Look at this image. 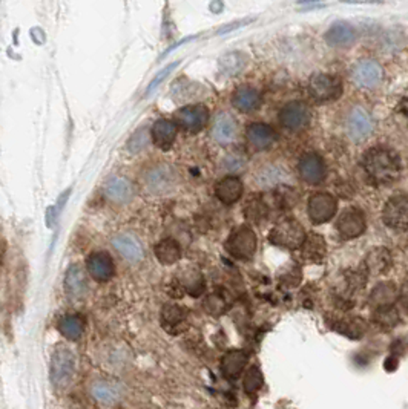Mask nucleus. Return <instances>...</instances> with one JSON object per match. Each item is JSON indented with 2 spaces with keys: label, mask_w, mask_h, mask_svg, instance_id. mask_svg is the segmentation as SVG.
<instances>
[{
  "label": "nucleus",
  "mask_w": 408,
  "mask_h": 409,
  "mask_svg": "<svg viewBox=\"0 0 408 409\" xmlns=\"http://www.w3.org/2000/svg\"><path fill=\"white\" fill-rule=\"evenodd\" d=\"M382 221L393 230H408V195H394L385 202Z\"/></svg>",
  "instance_id": "obj_7"
},
{
  "label": "nucleus",
  "mask_w": 408,
  "mask_h": 409,
  "mask_svg": "<svg viewBox=\"0 0 408 409\" xmlns=\"http://www.w3.org/2000/svg\"><path fill=\"white\" fill-rule=\"evenodd\" d=\"M298 172L299 176L312 186L321 182L325 176V165L319 155L309 152L304 154L298 162Z\"/></svg>",
  "instance_id": "obj_12"
},
{
  "label": "nucleus",
  "mask_w": 408,
  "mask_h": 409,
  "mask_svg": "<svg viewBox=\"0 0 408 409\" xmlns=\"http://www.w3.org/2000/svg\"><path fill=\"white\" fill-rule=\"evenodd\" d=\"M215 195L224 204H234L243 195V182L238 176H224L215 187Z\"/></svg>",
  "instance_id": "obj_20"
},
{
  "label": "nucleus",
  "mask_w": 408,
  "mask_h": 409,
  "mask_svg": "<svg viewBox=\"0 0 408 409\" xmlns=\"http://www.w3.org/2000/svg\"><path fill=\"white\" fill-rule=\"evenodd\" d=\"M305 238H307V235H305L304 227L296 220H292V218L278 222L269 233V241L272 244L287 250L301 249Z\"/></svg>",
  "instance_id": "obj_2"
},
{
  "label": "nucleus",
  "mask_w": 408,
  "mask_h": 409,
  "mask_svg": "<svg viewBox=\"0 0 408 409\" xmlns=\"http://www.w3.org/2000/svg\"><path fill=\"white\" fill-rule=\"evenodd\" d=\"M146 145H147V129L141 127V129H139L137 132L134 134L132 138L129 140L127 147L132 154H137V152L141 151V149H145Z\"/></svg>",
  "instance_id": "obj_37"
},
{
  "label": "nucleus",
  "mask_w": 408,
  "mask_h": 409,
  "mask_svg": "<svg viewBox=\"0 0 408 409\" xmlns=\"http://www.w3.org/2000/svg\"><path fill=\"white\" fill-rule=\"evenodd\" d=\"M396 293H398L396 287H394L393 284H390V282L379 284L371 293L370 302L373 305H376V308H379V306L393 305V302L396 301Z\"/></svg>",
  "instance_id": "obj_33"
},
{
  "label": "nucleus",
  "mask_w": 408,
  "mask_h": 409,
  "mask_svg": "<svg viewBox=\"0 0 408 409\" xmlns=\"http://www.w3.org/2000/svg\"><path fill=\"white\" fill-rule=\"evenodd\" d=\"M176 65H178V61H175V63H174V65H171V66H167L165 71H161V72H160V76H157V77H155V78L152 80V83H151V86H149V90H147V94H149V92H151V91H154V90H155V87H157V86H159V85L161 83V81H163V80H165V78L167 77V74H169V72H171V71L174 70V67H175Z\"/></svg>",
  "instance_id": "obj_40"
},
{
  "label": "nucleus",
  "mask_w": 408,
  "mask_h": 409,
  "mask_svg": "<svg viewBox=\"0 0 408 409\" xmlns=\"http://www.w3.org/2000/svg\"><path fill=\"white\" fill-rule=\"evenodd\" d=\"M65 289L68 296L72 299H79L83 296V293L86 290V279L79 265H72V267L68 270L65 277Z\"/></svg>",
  "instance_id": "obj_27"
},
{
  "label": "nucleus",
  "mask_w": 408,
  "mask_h": 409,
  "mask_svg": "<svg viewBox=\"0 0 408 409\" xmlns=\"http://www.w3.org/2000/svg\"><path fill=\"white\" fill-rule=\"evenodd\" d=\"M187 320V311L180 305L166 304L161 310V325L167 333L176 334L183 330Z\"/></svg>",
  "instance_id": "obj_19"
},
{
  "label": "nucleus",
  "mask_w": 408,
  "mask_h": 409,
  "mask_svg": "<svg viewBox=\"0 0 408 409\" xmlns=\"http://www.w3.org/2000/svg\"><path fill=\"white\" fill-rule=\"evenodd\" d=\"M106 196L117 204H126L134 198L132 184L120 176H114L106 184Z\"/></svg>",
  "instance_id": "obj_21"
},
{
  "label": "nucleus",
  "mask_w": 408,
  "mask_h": 409,
  "mask_svg": "<svg viewBox=\"0 0 408 409\" xmlns=\"http://www.w3.org/2000/svg\"><path fill=\"white\" fill-rule=\"evenodd\" d=\"M398 112L402 115L404 120L407 121V125H408V98L400 100V103L398 105Z\"/></svg>",
  "instance_id": "obj_42"
},
{
  "label": "nucleus",
  "mask_w": 408,
  "mask_h": 409,
  "mask_svg": "<svg viewBox=\"0 0 408 409\" xmlns=\"http://www.w3.org/2000/svg\"><path fill=\"white\" fill-rule=\"evenodd\" d=\"M246 63H247V59L244 57L241 52H232L221 59L220 67L224 72V76H236L238 72H241L244 70Z\"/></svg>",
  "instance_id": "obj_34"
},
{
  "label": "nucleus",
  "mask_w": 408,
  "mask_h": 409,
  "mask_svg": "<svg viewBox=\"0 0 408 409\" xmlns=\"http://www.w3.org/2000/svg\"><path fill=\"white\" fill-rule=\"evenodd\" d=\"M247 362V356L244 351H229L221 360L223 374L229 379H235L240 376Z\"/></svg>",
  "instance_id": "obj_28"
},
{
  "label": "nucleus",
  "mask_w": 408,
  "mask_h": 409,
  "mask_svg": "<svg viewBox=\"0 0 408 409\" xmlns=\"http://www.w3.org/2000/svg\"><path fill=\"white\" fill-rule=\"evenodd\" d=\"M375 320L382 326H393L398 324V311L393 308V305L379 306L375 311Z\"/></svg>",
  "instance_id": "obj_35"
},
{
  "label": "nucleus",
  "mask_w": 408,
  "mask_h": 409,
  "mask_svg": "<svg viewBox=\"0 0 408 409\" xmlns=\"http://www.w3.org/2000/svg\"><path fill=\"white\" fill-rule=\"evenodd\" d=\"M226 301H224V297L218 293H214V295H210L206 302H204V306H206V311L212 313V315H220L224 310H226Z\"/></svg>",
  "instance_id": "obj_38"
},
{
  "label": "nucleus",
  "mask_w": 408,
  "mask_h": 409,
  "mask_svg": "<svg viewBox=\"0 0 408 409\" xmlns=\"http://www.w3.org/2000/svg\"><path fill=\"white\" fill-rule=\"evenodd\" d=\"M384 78V70L375 60H364L355 66L351 72L353 83L364 90H373L380 85Z\"/></svg>",
  "instance_id": "obj_9"
},
{
  "label": "nucleus",
  "mask_w": 408,
  "mask_h": 409,
  "mask_svg": "<svg viewBox=\"0 0 408 409\" xmlns=\"http://www.w3.org/2000/svg\"><path fill=\"white\" fill-rule=\"evenodd\" d=\"M325 256V241L316 233H312L305 238L304 244L301 245V258L305 262H321Z\"/></svg>",
  "instance_id": "obj_24"
},
{
  "label": "nucleus",
  "mask_w": 408,
  "mask_h": 409,
  "mask_svg": "<svg viewBox=\"0 0 408 409\" xmlns=\"http://www.w3.org/2000/svg\"><path fill=\"white\" fill-rule=\"evenodd\" d=\"M112 245L115 250L131 262H139L143 259V250L139 241L131 235H119L112 240Z\"/></svg>",
  "instance_id": "obj_23"
},
{
  "label": "nucleus",
  "mask_w": 408,
  "mask_h": 409,
  "mask_svg": "<svg viewBox=\"0 0 408 409\" xmlns=\"http://www.w3.org/2000/svg\"><path fill=\"white\" fill-rule=\"evenodd\" d=\"M91 392L95 400H99L100 403L105 405H112L121 397L120 386L110 384V381H95L91 388Z\"/></svg>",
  "instance_id": "obj_29"
},
{
  "label": "nucleus",
  "mask_w": 408,
  "mask_h": 409,
  "mask_svg": "<svg viewBox=\"0 0 408 409\" xmlns=\"http://www.w3.org/2000/svg\"><path fill=\"white\" fill-rule=\"evenodd\" d=\"M336 229L344 240H353V238L361 236L365 230V216L359 209H347L339 216Z\"/></svg>",
  "instance_id": "obj_11"
},
{
  "label": "nucleus",
  "mask_w": 408,
  "mask_h": 409,
  "mask_svg": "<svg viewBox=\"0 0 408 409\" xmlns=\"http://www.w3.org/2000/svg\"><path fill=\"white\" fill-rule=\"evenodd\" d=\"M347 131L355 141H363L373 131V123L370 115L364 107H353L349 118H347Z\"/></svg>",
  "instance_id": "obj_14"
},
{
  "label": "nucleus",
  "mask_w": 408,
  "mask_h": 409,
  "mask_svg": "<svg viewBox=\"0 0 408 409\" xmlns=\"http://www.w3.org/2000/svg\"><path fill=\"white\" fill-rule=\"evenodd\" d=\"M309 92L316 103H329L343 95V81L332 74L319 72L310 78Z\"/></svg>",
  "instance_id": "obj_3"
},
{
  "label": "nucleus",
  "mask_w": 408,
  "mask_h": 409,
  "mask_svg": "<svg viewBox=\"0 0 408 409\" xmlns=\"http://www.w3.org/2000/svg\"><path fill=\"white\" fill-rule=\"evenodd\" d=\"M391 256L385 249H376L365 258L364 267L371 275H384L391 269Z\"/></svg>",
  "instance_id": "obj_25"
},
{
  "label": "nucleus",
  "mask_w": 408,
  "mask_h": 409,
  "mask_svg": "<svg viewBox=\"0 0 408 409\" xmlns=\"http://www.w3.org/2000/svg\"><path fill=\"white\" fill-rule=\"evenodd\" d=\"M180 284L190 296H200L204 291V277L196 269H187L181 273Z\"/></svg>",
  "instance_id": "obj_32"
},
{
  "label": "nucleus",
  "mask_w": 408,
  "mask_h": 409,
  "mask_svg": "<svg viewBox=\"0 0 408 409\" xmlns=\"http://www.w3.org/2000/svg\"><path fill=\"white\" fill-rule=\"evenodd\" d=\"M76 370V357L68 348H57L51 357V381L52 385L63 390L71 384Z\"/></svg>",
  "instance_id": "obj_4"
},
{
  "label": "nucleus",
  "mask_w": 408,
  "mask_h": 409,
  "mask_svg": "<svg viewBox=\"0 0 408 409\" xmlns=\"http://www.w3.org/2000/svg\"><path fill=\"white\" fill-rule=\"evenodd\" d=\"M146 184L155 193L165 192L172 184V170L166 166L152 169L151 172L146 175Z\"/></svg>",
  "instance_id": "obj_26"
},
{
  "label": "nucleus",
  "mask_w": 408,
  "mask_h": 409,
  "mask_svg": "<svg viewBox=\"0 0 408 409\" xmlns=\"http://www.w3.org/2000/svg\"><path fill=\"white\" fill-rule=\"evenodd\" d=\"M358 32L350 23L338 22L333 23L325 32V42L333 48H349L356 42Z\"/></svg>",
  "instance_id": "obj_16"
},
{
  "label": "nucleus",
  "mask_w": 408,
  "mask_h": 409,
  "mask_svg": "<svg viewBox=\"0 0 408 409\" xmlns=\"http://www.w3.org/2000/svg\"><path fill=\"white\" fill-rule=\"evenodd\" d=\"M232 105L240 112H254L261 106V95L255 87L243 85L234 91Z\"/></svg>",
  "instance_id": "obj_17"
},
{
  "label": "nucleus",
  "mask_w": 408,
  "mask_h": 409,
  "mask_svg": "<svg viewBox=\"0 0 408 409\" xmlns=\"http://www.w3.org/2000/svg\"><path fill=\"white\" fill-rule=\"evenodd\" d=\"M399 301H400V305L404 306V310L408 313V281L402 285V289H400Z\"/></svg>",
  "instance_id": "obj_41"
},
{
  "label": "nucleus",
  "mask_w": 408,
  "mask_h": 409,
  "mask_svg": "<svg viewBox=\"0 0 408 409\" xmlns=\"http://www.w3.org/2000/svg\"><path fill=\"white\" fill-rule=\"evenodd\" d=\"M86 270L97 282H108L114 275V262L106 251H95L88 258Z\"/></svg>",
  "instance_id": "obj_15"
},
{
  "label": "nucleus",
  "mask_w": 408,
  "mask_h": 409,
  "mask_svg": "<svg viewBox=\"0 0 408 409\" xmlns=\"http://www.w3.org/2000/svg\"><path fill=\"white\" fill-rule=\"evenodd\" d=\"M281 125L289 131L299 132L307 127L312 121L310 107L303 101H290L280 112Z\"/></svg>",
  "instance_id": "obj_8"
},
{
  "label": "nucleus",
  "mask_w": 408,
  "mask_h": 409,
  "mask_svg": "<svg viewBox=\"0 0 408 409\" xmlns=\"http://www.w3.org/2000/svg\"><path fill=\"white\" fill-rule=\"evenodd\" d=\"M229 255L236 259H250L256 250V236L249 226H241L232 231L226 241Z\"/></svg>",
  "instance_id": "obj_5"
},
{
  "label": "nucleus",
  "mask_w": 408,
  "mask_h": 409,
  "mask_svg": "<svg viewBox=\"0 0 408 409\" xmlns=\"http://www.w3.org/2000/svg\"><path fill=\"white\" fill-rule=\"evenodd\" d=\"M59 331L70 340H77L85 331V320L79 315H65L59 320Z\"/></svg>",
  "instance_id": "obj_31"
},
{
  "label": "nucleus",
  "mask_w": 408,
  "mask_h": 409,
  "mask_svg": "<svg viewBox=\"0 0 408 409\" xmlns=\"http://www.w3.org/2000/svg\"><path fill=\"white\" fill-rule=\"evenodd\" d=\"M155 256L163 265H172L181 258L180 244L172 238H166L155 247Z\"/></svg>",
  "instance_id": "obj_30"
},
{
  "label": "nucleus",
  "mask_w": 408,
  "mask_h": 409,
  "mask_svg": "<svg viewBox=\"0 0 408 409\" xmlns=\"http://www.w3.org/2000/svg\"><path fill=\"white\" fill-rule=\"evenodd\" d=\"M176 132H178V127H176L174 121L171 120L155 121L151 131L154 145L159 149H161V151H169L176 138Z\"/></svg>",
  "instance_id": "obj_18"
},
{
  "label": "nucleus",
  "mask_w": 408,
  "mask_h": 409,
  "mask_svg": "<svg viewBox=\"0 0 408 409\" xmlns=\"http://www.w3.org/2000/svg\"><path fill=\"white\" fill-rule=\"evenodd\" d=\"M363 167L370 181L378 186H389L400 175L402 165L399 155L389 147H373L363 156Z\"/></svg>",
  "instance_id": "obj_1"
},
{
  "label": "nucleus",
  "mask_w": 408,
  "mask_h": 409,
  "mask_svg": "<svg viewBox=\"0 0 408 409\" xmlns=\"http://www.w3.org/2000/svg\"><path fill=\"white\" fill-rule=\"evenodd\" d=\"M236 121L230 114H220L215 118L214 127H212V136L221 143V145H227V143L234 141L236 135Z\"/></svg>",
  "instance_id": "obj_22"
},
{
  "label": "nucleus",
  "mask_w": 408,
  "mask_h": 409,
  "mask_svg": "<svg viewBox=\"0 0 408 409\" xmlns=\"http://www.w3.org/2000/svg\"><path fill=\"white\" fill-rule=\"evenodd\" d=\"M175 125L189 134H198L206 127L209 121V109L203 105L181 107L175 112Z\"/></svg>",
  "instance_id": "obj_6"
},
{
  "label": "nucleus",
  "mask_w": 408,
  "mask_h": 409,
  "mask_svg": "<svg viewBox=\"0 0 408 409\" xmlns=\"http://www.w3.org/2000/svg\"><path fill=\"white\" fill-rule=\"evenodd\" d=\"M246 216L254 222H261L267 216V207L261 201H250L246 206Z\"/></svg>",
  "instance_id": "obj_36"
},
{
  "label": "nucleus",
  "mask_w": 408,
  "mask_h": 409,
  "mask_svg": "<svg viewBox=\"0 0 408 409\" xmlns=\"http://www.w3.org/2000/svg\"><path fill=\"white\" fill-rule=\"evenodd\" d=\"M338 202L335 196L330 193H315L310 196L307 204V212L310 221L314 224H324L330 221L336 213Z\"/></svg>",
  "instance_id": "obj_10"
},
{
  "label": "nucleus",
  "mask_w": 408,
  "mask_h": 409,
  "mask_svg": "<svg viewBox=\"0 0 408 409\" xmlns=\"http://www.w3.org/2000/svg\"><path fill=\"white\" fill-rule=\"evenodd\" d=\"M244 166H246V161H244L243 156L230 155L226 158V167L229 170H232V172H235V170H241Z\"/></svg>",
  "instance_id": "obj_39"
},
{
  "label": "nucleus",
  "mask_w": 408,
  "mask_h": 409,
  "mask_svg": "<svg viewBox=\"0 0 408 409\" xmlns=\"http://www.w3.org/2000/svg\"><path fill=\"white\" fill-rule=\"evenodd\" d=\"M246 138L255 151H267L276 140V132L267 123H252L246 129Z\"/></svg>",
  "instance_id": "obj_13"
}]
</instances>
